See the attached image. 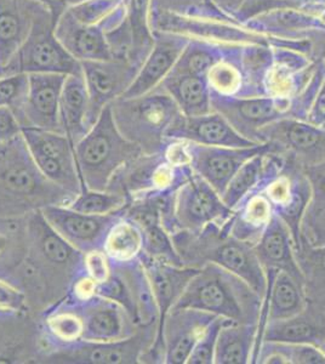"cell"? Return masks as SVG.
<instances>
[{
  "label": "cell",
  "instance_id": "1",
  "mask_svg": "<svg viewBox=\"0 0 325 364\" xmlns=\"http://www.w3.org/2000/svg\"><path fill=\"white\" fill-rule=\"evenodd\" d=\"M28 252L9 279L26 295L29 310L54 306L66 298L82 269L84 254L50 226L41 210L27 214Z\"/></svg>",
  "mask_w": 325,
  "mask_h": 364
},
{
  "label": "cell",
  "instance_id": "2",
  "mask_svg": "<svg viewBox=\"0 0 325 364\" xmlns=\"http://www.w3.org/2000/svg\"><path fill=\"white\" fill-rule=\"evenodd\" d=\"M230 219L225 224L211 223L199 231H179L171 236L182 265L201 269L216 264L247 282L262 298L266 291V273L254 245L230 233Z\"/></svg>",
  "mask_w": 325,
  "mask_h": 364
},
{
  "label": "cell",
  "instance_id": "3",
  "mask_svg": "<svg viewBox=\"0 0 325 364\" xmlns=\"http://www.w3.org/2000/svg\"><path fill=\"white\" fill-rule=\"evenodd\" d=\"M75 199L41 174L22 133L0 145V216H25Z\"/></svg>",
  "mask_w": 325,
  "mask_h": 364
},
{
  "label": "cell",
  "instance_id": "4",
  "mask_svg": "<svg viewBox=\"0 0 325 364\" xmlns=\"http://www.w3.org/2000/svg\"><path fill=\"white\" fill-rule=\"evenodd\" d=\"M262 298L247 282L216 264H206L191 278L173 307L194 309L235 323L257 324Z\"/></svg>",
  "mask_w": 325,
  "mask_h": 364
},
{
  "label": "cell",
  "instance_id": "5",
  "mask_svg": "<svg viewBox=\"0 0 325 364\" xmlns=\"http://www.w3.org/2000/svg\"><path fill=\"white\" fill-rule=\"evenodd\" d=\"M141 154H144L142 149L120 133L108 105L87 135L75 146L82 190H108L120 170Z\"/></svg>",
  "mask_w": 325,
  "mask_h": 364
},
{
  "label": "cell",
  "instance_id": "6",
  "mask_svg": "<svg viewBox=\"0 0 325 364\" xmlns=\"http://www.w3.org/2000/svg\"><path fill=\"white\" fill-rule=\"evenodd\" d=\"M151 28L153 31L179 34L190 39H198L213 43L218 46H283L300 50L311 55L309 41H288L259 33L243 22L227 16L214 10L199 15H179V14L161 13L151 17Z\"/></svg>",
  "mask_w": 325,
  "mask_h": 364
},
{
  "label": "cell",
  "instance_id": "7",
  "mask_svg": "<svg viewBox=\"0 0 325 364\" xmlns=\"http://www.w3.org/2000/svg\"><path fill=\"white\" fill-rule=\"evenodd\" d=\"M111 109L120 133L146 154L161 152L166 134L182 114L173 97L159 87L144 95L117 99Z\"/></svg>",
  "mask_w": 325,
  "mask_h": 364
},
{
  "label": "cell",
  "instance_id": "8",
  "mask_svg": "<svg viewBox=\"0 0 325 364\" xmlns=\"http://www.w3.org/2000/svg\"><path fill=\"white\" fill-rule=\"evenodd\" d=\"M257 186L271 204L273 214L290 228L297 249L300 248L301 219L311 197V182L305 166L272 145L265 157Z\"/></svg>",
  "mask_w": 325,
  "mask_h": 364
},
{
  "label": "cell",
  "instance_id": "9",
  "mask_svg": "<svg viewBox=\"0 0 325 364\" xmlns=\"http://www.w3.org/2000/svg\"><path fill=\"white\" fill-rule=\"evenodd\" d=\"M31 73L82 75L80 63L55 36L54 20L49 10L38 1L28 36L10 63L0 70V77Z\"/></svg>",
  "mask_w": 325,
  "mask_h": 364
},
{
  "label": "cell",
  "instance_id": "10",
  "mask_svg": "<svg viewBox=\"0 0 325 364\" xmlns=\"http://www.w3.org/2000/svg\"><path fill=\"white\" fill-rule=\"evenodd\" d=\"M191 166H174L159 154H141L120 170L108 190L127 196L129 200L175 193L193 176Z\"/></svg>",
  "mask_w": 325,
  "mask_h": 364
},
{
  "label": "cell",
  "instance_id": "11",
  "mask_svg": "<svg viewBox=\"0 0 325 364\" xmlns=\"http://www.w3.org/2000/svg\"><path fill=\"white\" fill-rule=\"evenodd\" d=\"M21 133L41 174L75 198L80 195L82 180L75 149L68 137L65 134L37 128H22Z\"/></svg>",
  "mask_w": 325,
  "mask_h": 364
},
{
  "label": "cell",
  "instance_id": "12",
  "mask_svg": "<svg viewBox=\"0 0 325 364\" xmlns=\"http://www.w3.org/2000/svg\"><path fill=\"white\" fill-rule=\"evenodd\" d=\"M156 324L139 327L127 339L108 343L79 341L66 348L46 352L41 360L44 363L139 364L144 352L156 340Z\"/></svg>",
  "mask_w": 325,
  "mask_h": 364
},
{
  "label": "cell",
  "instance_id": "13",
  "mask_svg": "<svg viewBox=\"0 0 325 364\" xmlns=\"http://www.w3.org/2000/svg\"><path fill=\"white\" fill-rule=\"evenodd\" d=\"M211 107L225 117L242 136L255 144H261V129L277 120L292 118V99L272 96L233 97L211 92Z\"/></svg>",
  "mask_w": 325,
  "mask_h": 364
},
{
  "label": "cell",
  "instance_id": "14",
  "mask_svg": "<svg viewBox=\"0 0 325 364\" xmlns=\"http://www.w3.org/2000/svg\"><path fill=\"white\" fill-rule=\"evenodd\" d=\"M141 262L146 272L149 274V281L152 284L153 293L158 306V324H156V340L152 346L144 352L141 357V363L163 364L164 363V345L161 339V328L164 323L165 316L168 315L183 290L191 281V278L198 272L194 267L187 266H175L164 261L154 260L146 255H141Z\"/></svg>",
  "mask_w": 325,
  "mask_h": 364
},
{
  "label": "cell",
  "instance_id": "15",
  "mask_svg": "<svg viewBox=\"0 0 325 364\" xmlns=\"http://www.w3.org/2000/svg\"><path fill=\"white\" fill-rule=\"evenodd\" d=\"M174 211L179 231L191 232L211 223L225 224L233 214L214 187L197 174L177 190Z\"/></svg>",
  "mask_w": 325,
  "mask_h": 364
},
{
  "label": "cell",
  "instance_id": "16",
  "mask_svg": "<svg viewBox=\"0 0 325 364\" xmlns=\"http://www.w3.org/2000/svg\"><path fill=\"white\" fill-rule=\"evenodd\" d=\"M259 137L261 144L270 142L278 152L289 154L305 168L325 161V129L307 120H277L261 129Z\"/></svg>",
  "mask_w": 325,
  "mask_h": 364
},
{
  "label": "cell",
  "instance_id": "17",
  "mask_svg": "<svg viewBox=\"0 0 325 364\" xmlns=\"http://www.w3.org/2000/svg\"><path fill=\"white\" fill-rule=\"evenodd\" d=\"M125 210L108 215H90L67 205H49L41 209L50 226L82 254L103 248L110 228L125 214Z\"/></svg>",
  "mask_w": 325,
  "mask_h": 364
},
{
  "label": "cell",
  "instance_id": "18",
  "mask_svg": "<svg viewBox=\"0 0 325 364\" xmlns=\"http://www.w3.org/2000/svg\"><path fill=\"white\" fill-rule=\"evenodd\" d=\"M187 146L194 174L204 178L220 196L245 161L270 149L268 142L250 147H218L187 141Z\"/></svg>",
  "mask_w": 325,
  "mask_h": 364
},
{
  "label": "cell",
  "instance_id": "19",
  "mask_svg": "<svg viewBox=\"0 0 325 364\" xmlns=\"http://www.w3.org/2000/svg\"><path fill=\"white\" fill-rule=\"evenodd\" d=\"M80 65L89 95L90 122L94 125L103 108L122 97L128 90L140 68L129 60L118 58L82 61Z\"/></svg>",
  "mask_w": 325,
  "mask_h": 364
},
{
  "label": "cell",
  "instance_id": "20",
  "mask_svg": "<svg viewBox=\"0 0 325 364\" xmlns=\"http://www.w3.org/2000/svg\"><path fill=\"white\" fill-rule=\"evenodd\" d=\"M67 75L31 73L25 104L18 122L22 128H37L63 134L60 120V99Z\"/></svg>",
  "mask_w": 325,
  "mask_h": 364
},
{
  "label": "cell",
  "instance_id": "21",
  "mask_svg": "<svg viewBox=\"0 0 325 364\" xmlns=\"http://www.w3.org/2000/svg\"><path fill=\"white\" fill-rule=\"evenodd\" d=\"M70 302L77 307L82 319V341H118L134 336L139 329L128 311L110 299L95 295L87 301Z\"/></svg>",
  "mask_w": 325,
  "mask_h": 364
},
{
  "label": "cell",
  "instance_id": "22",
  "mask_svg": "<svg viewBox=\"0 0 325 364\" xmlns=\"http://www.w3.org/2000/svg\"><path fill=\"white\" fill-rule=\"evenodd\" d=\"M271 66L265 77L266 96L292 99L305 89L316 70L318 60L300 50L272 46Z\"/></svg>",
  "mask_w": 325,
  "mask_h": 364
},
{
  "label": "cell",
  "instance_id": "23",
  "mask_svg": "<svg viewBox=\"0 0 325 364\" xmlns=\"http://www.w3.org/2000/svg\"><path fill=\"white\" fill-rule=\"evenodd\" d=\"M215 317L206 311L173 307L161 328L164 364L187 363L194 345Z\"/></svg>",
  "mask_w": 325,
  "mask_h": 364
},
{
  "label": "cell",
  "instance_id": "24",
  "mask_svg": "<svg viewBox=\"0 0 325 364\" xmlns=\"http://www.w3.org/2000/svg\"><path fill=\"white\" fill-rule=\"evenodd\" d=\"M153 36L154 44L152 50L140 67L132 85L119 99L144 95L159 87L190 42V38L169 32L153 31Z\"/></svg>",
  "mask_w": 325,
  "mask_h": 364
},
{
  "label": "cell",
  "instance_id": "25",
  "mask_svg": "<svg viewBox=\"0 0 325 364\" xmlns=\"http://www.w3.org/2000/svg\"><path fill=\"white\" fill-rule=\"evenodd\" d=\"M166 139L191 141L194 144L218 147H250L257 144L249 141L216 111L197 117H179L166 134Z\"/></svg>",
  "mask_w": 325,
  "mask_h": 364
},
{
  "label": "cell",
  "instance_id": "26",
  "mask_svg": "<svg viewBox=\"0 0 325 364\" xmlns=\"http://www.w3.org/2000/svg\"><path fill=\"white\" fill-rule=\"evenodd\" d=\"M55 36L79 63L112 60L102 25H85L66 10L55 25Z\"/></svg>",
  "mask_w": 325,
  "mask_h": 364
},
{
  "label": "cell",
  "instance_id": "27",
  "mask_svg": "<svg viewBox=\"0 0 325 364\" xmlns=\"http://www.w3.org/2000/svg\"><path fill=\"white\" fill-rule=\"evenodd\" d=\"M254 249L265 271H284L304 283V274L297 262L295 240L290 228L278 216L272 218L262 236L254 245Z\"/></svg>",
  "mask_w": 325,
  "mask_h": 364
},
{
  "label": "cell",
  "instance_id": "28",
  "mask_svg": "<svg viewBox=\"0 0 325 364\" xmlns=\"http://www.w3.org/2000/svg\"><path fill=\"white\" fill-rule=\"evenodd\" d=\"M262 341L312 343L325 341V311L312 302L290 318L271 321L266 324Z\"/></svg>",
  "mask_w": 325,
  "mask_h": 364
},
{
  "label": "cell",
  "instance_id": "29",
  "mask_svg": "<svg viewBox=\"0 0 325 364\" xmlns=\"http://www.w3.org/2000/svg\"><path fill=\"white\" fill-rule=\"evenodd\" d=\"M60 120L63 134L75 146L92 128L90 104L82 75H67L60 99Z\"/></svg>",
  "mask_w": 325,
  "mask_h": 364
},
{
  "label": "cell",
  "instance_id": "30",
  "mask_svg": "<svg viewBox=\"0 0 325 364\" xmlns=\"http://www.w3.org/2000/svg\"><path fill=\"white\" fill-rule=\"evenodd\" d=\"M84 324L77 307L66 298L41 314V343L46 352L66 348L82 340Z\"/></svg>",
  "mask_w": 325,
  "mask_h": 364
},
{
  "label": "cell",
  "instance_id": "31",
  "mask_svg": "<svg viewBox=\"0 0 325 364\" xmlns=\"http://www.w3.org/2000/svg\"><path fill=\"white\" fill-rule=\"evenodd\" d=\"M36 5V0H0V70L28 36Z\"/></svg>",
  "mask_w": 325,
  "mask_h": 364
},
{
  "label": "cell",
  "instance_id": "32",
  "mask_svg": "<svg viewBox=\"0 0 325 364\" xmlns=\"http://www.w3.org/2000/svg\"><path fill=\"white\" fill-rule=\"evenodd\" d=\"M266 291L262 302L268 306V322L290 318L307 306L305 287L284 271L266 269Z\"/></svg>",
  "mask_w": 325,
  "mask_h": 364
},
{
  "label": "cell",
  "instance_id": "33",
  "mask_svg": "<svg viewBox=\"0 0 325 364\" xmlns=\"http://www.w3.org/2000/svg\"><path fill=\"white\" fill-rule=\"evenodd\" d=\"M230 216V233L255 245L275 216L271 204L257 185L239 200Z\"/></svg>",
  "mask_w": 325,
  "mask_h": 364
},
{
  "label": "cell",
  "instance_id": "34",
  "mask_svg": "<svg viewBox=\"0 0 325 364\" xmlns=\"http://www.w3.org/2000/svg\"><path fill=\"white\" fill-rule=\"evenodd\" d=\"M159 87L173 97L183 116H203L213 111L206 77L171 70Z\"/></svg>",
  "mask_w": 325,
  "mask_h": 364
},
{
  "label": "cell",
  "instance_id": "35",
  "mask_svg": "<svg viewBox=\"0 0 325 364\" xmlns=\"http://www.w3.org/2000/svg\"><path fill=\"white\" fill-rule=\"evenodd\" d=\"M112 269L123 278L132 295L135 306V322L139 327H149L158 324V306L153 293L152 284L140 257L127 264L114 265Z\"/></svg>",
  "mask_w": 325,
  "mask_h": 364
},
{
  "label": "cell",
  "instance_id": "36",
  "mask_svg": "<svg viewBox=\"0 0 325 364\" xmlns=\"http://www.w3.org/2000/svg\"><path fill=\"white\" fill-rule=\"evenodd\" d=\"M305 169L311 182V197L301 219V242L321 247L325 245V161Z\"/></svg>",
  "mask_w": 325,
  "mask_h": 364
},
{
  "label": "cell",
  "instance_id": "37",
  "mask_svg": "<svg viewBox=\"0 0 325 364\" xmlns=\"http://www.w3.org/2000/svg\"><path fill=\"white\" fill-rule=\"evenodd\" d=\"M28 252L27 215L0 216V278L9 281Z\"/></svg>",
  "mask_w": 325,
  "mask_h": 364
},
{
  "label": "cell",
  "instance_id": "38",
  "mask_svg": "<svg viewBox=\"0 0 325 364\" xmlns=\"http://www.w3.org/2000/svg\"><path fill=\"white\" fill-rule=\"evenodd\" d=\"M257 324L225 323L215 346L214 364H249L255 345Z\"/></svg>",
  "mask_w": 325,
  "mask_h": 364
},
{
  "label": "cell",
  "instance_id": "39",
  "mask_svg": "<svg viewBox=\"0 0 325 364\" xmlns=\"http://www.w3.org/2000/svg\"><path fill=\"white\" fill-rule=\"evenodd\" d=\"M243 46H226L223 58L208 72L206 82L213 94L233 97L247 96V82L242 66Z\"/></svg>",
  "mask_w": 325,
  "mask_h": 364
},
{
  "label": "cell",
  "instance_id": "40",
  "mask_svg": "<svg viewBox=\"0 0 325 364\" xmlns=\"http://www.w3.org/2000/svg\"><path fill=\"white\" fill-rule=\"evenodd\" d=\"M144 242L140 226L123 215L112 225L102 249L111 264L120 265L139 259L144 252Z\"/></svg>",
  "mask_w": 325,
  "mask_h": 364
},
{
  "label": "cell",
  "instance_id": "41",
  "mask_svg": "<svg viewBox=\"0 0 325 364\" xmlns=\"http://www.w3.org/2000/svg\"><path fill=\"white\" fill-rule=\"evenodd\" d=\"M297 259L304 274L307 301L325 311V245L309 247L301 242Z\"/></svg>",
  "mask_w": 325,
  "mask_h": 364
},
{
  "label": "cell",
  "instance_id": "42",
  "mask_svg": "<svg viewBox=\"0 0 325 364\" xmlns=\"http://www.w3.org/2000/svg\"><path fill=\"white\" fill-rule=\"evenodd\" d=\"M149 17L151 0H129L128 22L132 36L130 61L139 68L142 66L154 44Z\"/></svg>",
  "mask_w": 325,
  "mask_h": 364
},
{
  "label": "cell",
  "instance_id": "43",
  "mask_svg": "<svg viewBox=\"0 0 325 364\" xmlns=\"http://www.w3.org/2000/svg\"><path fill=\"white\" fill-rule=\"evenodd\" d=\"M225 49L226 46H218L204 41L190 39V42L171 70L206 78V75L211 67L223 58Z\"/></svg>",
  "mask_w": 325,
  "mask_h": 364
},
{
  "label": "cell",
  "instance_id": "44",
  "mask_svg": "<svg viewBox=\"0 0 325 364\" xmlns=\"http://www.w3.org/2000/svg\"><path fill=\"white\" fill-rule=\"evenodd\" d=\"M130 204L127 196L114 191H94L84 188L67 207L90 215H108L124 210Z\"/></svg>",
  "mask_w": 325,
  "mask_h": 364
},
{
  "label": "cell",
  "instance_id": "45",
  "mask_svg": "<svg viewBox=\"0 0 325 364\" xmlns=\"http://www.w3.org/2000/svg\"><path fill=\"white\" fill-rule=\"evenodd\" d=\"M271 149L272 145L270 144V149L267 151L256 154L245 161L243 166L237 171V174L232 178L226 190L221 195L223 203L230 209H233L239 200L257 185L264 169L265 157Z\"/></svg>",
  "mask_w": 325,
  "mask_h": 364
},
{
  "label": "cell",
  "instance_id": "46",
  "mask_svg": "<svg viewBox=\"0 0 325 364\" xmlns=\"http://www.w3.org/2000/svg\"><path fill=\"white\" fill-rule=\"evenodd\" d=\"M141 230L144 231V255L154 260L164 261L171 265L183 266L171 236L163 228L161 223H153Z\"/></svg>",
  "mask_w": 325,
  "mask_h": 364
},
{
  "label": "cell",
  "instance_id": "47",
  "mask_svg": "<svg viewBox=\"0 0 325 364\" xmlns=\"http://www.w3.org/2000/svg\"><path fill=\"white\" fill-rule=\"evenodd\" d=\"M261 348L276 352L284 358L287 364H325L324 353L312 343L262 341Z\"/></svg>",
  "mask_w": 325,
  "mask_h": 364
},
{
  "label": "cell",
  "instance_id": "48",
  "mask_svg": "<svg viewBox=\"0 0 325 364\" xmlns=\"http://www.w3.org/2000/svg\"><path fill=\"white\" fill-rule=\"evenodd\" d=\"M120 5L127 4L123 0H82L68 11L85 25H102Z\"/></svg>",
  "mask_w": 325,
  "mask_h": 364
},
{
  "label": "cell",
  "instance_id": "49",
  "mask_svg": "<svg viewBox=\"0 0 325 364\" xmlns=\"http://www.w3.org/2000/svg\"><path fill=\"white\" fill-rule=\"evenodd\" d=\"M28 89V75L0 77V107H8L20 116Z\"/></svg>",
  "mask_w": 325,
  "mask_h": 364
},
{
  "label": "cell",
  "instance_id": "50",
  "mask_svg": "<svg viewBox=\"0 0 325 364\" xmlns=\"http://www.w3.org/2000/svg\"><path fill=\"white\" fill-rule=\"evenodd\" d=\"M26 295L13 283L0 278V321H14L28 314Z\"/></svg>",
  "mask_w": 325,
  "mask_h": 364
},
{
  "label": "cell",
  "instance_id": "51",
  "mask_svg": "<svg viewBox=\"0 0 325 364\" xmlns=\"http://www.w3.org/2000/svg\"><path fill=\"white\" fill-rule=\"evenodd\" d=\"M228 319L223 317H215L214 321L208 326L197 343L194 345L190 357L186 364H214L215 346L218 333ZM232 322V321H230Z\"/></svg>",
  "mask_w": 325,
  "mask_h": 364
},
{
  "label": "cell",
  "instance_id": "52",
  "mask_svg": "<svg viewBox=\"0 0 325 364\" xmlns=\"http://www.w3.org/2000/svg\"><path fill=\"white\" fill-rule=\"evenodd\" d=\"M214 10L218 9L211 4V0H151V17L161 13L199 15Z\"/></svg>",
  "mask_w": 325,
  "mask_h": 364
},
{
  "label": "cell",
  "instance_id": "53",
  "mask_svg": "<svg viewBox=\"0 0 325 364\" xmlns=\"http://www.w3.org/2000/svg\"><path fill=\"white\" fill-rule=\"evenodd\" d=\"M97 295L110 299L112 301L118 302L119 305L128 311L129 315L135 322V306L128 286L118 273L112 269L111 276L97 286ZM136 323V322H135ZM139 327V326H137Z\"/></svg>",
  "mask_w": 325,
  "mask_h": 364
},
{
  "label": "cell",
  "instance_id": "54",
  "mask_svg": "<svg viewBox=\"0 0 325 364\" xmlns=\"http://www.w3.org/2000/svg\"><path fill=\"white\" fill-rule=\"evenodd\" d=\"M82 269L89 277L100 284L111 276V260L103 249H94L84 254Z\"/></svg>",
  "mask_w": 325,
  "mask_h": 364
},
{
  "label": "cell",
  "instance_id": "55",
  "mask_svg": "<svg viewBox=\"0 0 325 364\" xmlns=\"http://www.w3.org/2000/svg\"><path fill=\"white\" fill-rule=\"evenodd\" d=\"M97 283L92 278L89 277L87 273L82 272L75 278L72 283L70 293L66 298L70 301L82 302L97 295Z\"/></svg>",
  "mask_w": 325,
  "mask_h": 364
},
{
  "label": "cell",
  "instance_id": "56",
  "mask_svg": "<svg viewBox=\"0 0 325 364\" xmlns=\"http://www.w3.org/2000/svg\"><path fill=\"white\" fill-rule=\"evenodd\" d=\"M20 122L8 107H0V145L21 135Z\"/></svg>",
  "mask_w": 325,
  "mask_h": 364
},
{
  "label": "cell",
  "instance_id": "57",
  "mask_svg": "<svg viewBox=\"0 0 325 364\" xmlns=\"http://www.w3.org/2000/svg\"><path fill=\"white\" fill-rule=\"evenodd\" d=\"M306 120L311 124L325 129V70L321 87H319L317 94L314 96V100H313L312 105H311Z\"/></svg>",
  "mask_w": 325,
  "mask_h": 364
},
{
  "label": "cell",
  "instance_id": "58",
  "mask_svg": "<svg viewBox=\"0 0 325 364\" xmlns=\"http://www.w3.org/2000/svg\"><path fill=\"white\" fill-rule=\"evenodd\" d=\"M36 1L44 5L49 10L51 16H53V20H54V23L56 25V22L62 16V14L72 8L73 5L78 4L82 0H36Z\"/></svg>",
  "mask_w": 325,
  "mask_h": 364
},
{
  "label": "cell",
  "instance_id": "59",
  "mask_svg": "<svg viewBox=\"0 0 325 364\" xmlns=\"http://www.w3.org/2000/svg\"><path fill=\"white\" fill-rule=\"evenodd\" d=\"M311 43V56L314 60H321L325 63V31L313 34L309 38Z\"/></svg>",
  "mask_w": 325,
  "mask_h": 364
},
{
  "label": "cell",
  "instance_id": "60",
  "mask_svg": "<svg viewBox=\"0 0 325 364\" xmlns=\"http://www.w3.org/2000/svg\"><path fill=\"white\" fill-rule=\"evenodd\" d=\"M318 348H321V352H323V353H324L325 355V341H323V343H319V346H318Z\"/></svg>",
  "mask_w": 325,
  "mask_h": 364
},
{
  "label": "cell",
  "instance_id": "61",
  "mask_svg": "<svg viewBox=\"0 0 325 364\" xmlns=\"http://www.w3.org/2000/svg\"><path fill=\"white\" fill-rule=\"evenodd\" d=\"M124 3H125V4L128 5L129 4V0H123Z\"/></svg>",
  "mask_w": 325,
  "mask_h": 364
},
{
  "label": "cell",
  "instance_id": "62",
  "mask_svg": "<svg viewBox=\"0 0 325 364\" xmlns=\"http://www.w3.org/2000/svg\"><path fill=\"white\" fill-rule=\"evenodd\" d=\"M321 1H323V4L325 5V0H321Z\"/></svg>",
  "mask_w": 325,
  "mask_h": 364
}]
</instances>
